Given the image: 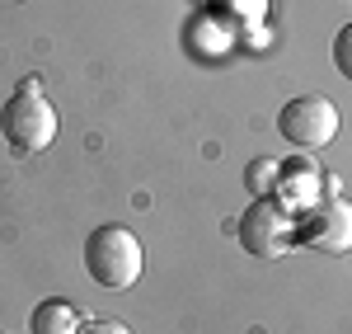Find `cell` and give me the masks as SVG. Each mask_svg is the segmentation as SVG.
<instances>
[{
	"label": "cell",
	"mask_w": 352,
	"mask_h": 334,
	"mask_svg": "<svg viewBox=\"0 0 352 334\" xmlns=\"http://www.w3.org/2000/svg\"><path fill=\"white\" fill-rule=\"evenodd\" d=\"M141 269H146V250H141V240H136L127 226H94L89 231V240H85V273L99 282V287H109V292H122V287H132L141 278Z\"/></svg>",
	"instance_id": "cell-1"
},
{
	"label": "cell",
	"mask_w": 352,
	"mask_h": 334,
	"mask_svg": "<svg viewBox=\"0 0 352 334\" xmlns=\"http://www.w3.org/2000/svg\"><path fill=\"white\" fill-rule=\"evenodd\" d=\"M0 132L5 141L19 151V156H38V151H47L56 137V109L47 104V94H43V85L33 81H19L14 85V94L5 99V109H0Z\"/></svg>",
	"instance_id": "cell-2"
},
{
	"label": "cell",
	"mask_w": 352,
	"mask_h": 334,
	"mask_svg": "<svg viewBox=\"0 0 352 334\" xmlns=\"http://www.w3.org/2000/svg\"><path fill=\"white\" fill-rule=\"evenodd\" d=\"M292 240H296L292 212L282 202H272V198H254V207L240 217V245L244 250L258 254V259H277V254L292 250Z\"/></svg>",
	"instance_id": "cell-3"
},
{
	"label": "cell",
	"mask_w": 352,
	"mask_h": 334,
	"mask_svg": "<svg viewBox=\"0 0 352 334\" xmlns=\"http://www.w3.org/2000/svg\"><path fill=\"white\" fill-rule=\"evenodd\" d=\"M277 132L292 146H305V151L329 146L338 137V109L329 104L324 94H296L287 109L277 113Z\"/></svg>",
	"instance_id": "cell-4"
},
{
	"label": "cell",
	"mask_w": 352,
	"mask_h": 334,
	"mask_svg": "<svg viewBox=\"0 0 352 334\" xmlns=\"http://www.w3.org/2000/svg\"><path fill=\"white\" fill-rule=\"evenodd\" d=\"M296 240L324 254H348L352 250V202H343V198L315 202V212L296 226Z\"/></svg>",
	"instance_id": "cell-5"
},
{
	"label": "cell",
	"mask_w": 352,
	"mask_h": 334,
	"mask_svg": "<svg viewBox=\"0 0 352 334\" xmlns=\"http://www.w3.org/2000/svg\"><path fill=\"white\" fill-rule=\"evenodd\" d=\"M277 194H282V207H315V198L324 194V179L310 160H287L277 174Z\"/></svg>",
	"instance_id": "cell-6"
},
{
	"label": "cell",
	"mask_w": 352,
	"mask_h": 334,
	"mask_svg": "<svg viewBox=\"0 0 352 334\" xmlns=\"http://www.w3.org/2000/svg\"><path fill=\"white\" fill-rule=\"evenodd\" d=\"M89 320L76 302L66 297H52V302H38L33 315H28V334H80V325Z\"/></svg>",
	"instance_id": "cell-7"
},
{
	"label": "cell",
	"mask_w": 352,
	"mask_h": 334,
	"mask_svg": "<svg viewBox=\"0 0 352 334\" xmlns=\"http://www.w3.org/2000/svg\"><path fill=\"white\" fill-rule=\"evenodd\" d=\"M277 174H282V160H268V156H263V160H254V165H249V174H244V184H249V194H268V189H277Z\"/></svg>",
	"instance_id": "cell-8"
},
{
	"label": "cell",
	"mask_w": 352,
	"mask_h": 334,
	"mask_svg": "<svg viewBox=\"0 0 352 334\" xmlns=\"http://www.w3.org/2000/svg\"><path fill=\"white\" fill-rule=\"evenodd\" d=\"M333 66L352 81V24L338 28V38H333Z\"/></svg>",
	"instance_id": "cell-9"
},
{
	"label": "cell",
	"mask_w": 352,
	"mask_h": 334,
	"mask_svg": "<svg viewBox=\"0 0 352 334\" xmlns=\"http://www.w3.org/2000/svg\"><path fill=\"white\" fill-rule=\"evenodd\" d=\"M80 334H132V330H127L122 320H109V315H104V320H85Z\"/></svg>",
	"instance_id": "cell-10"
}]
</instances>
